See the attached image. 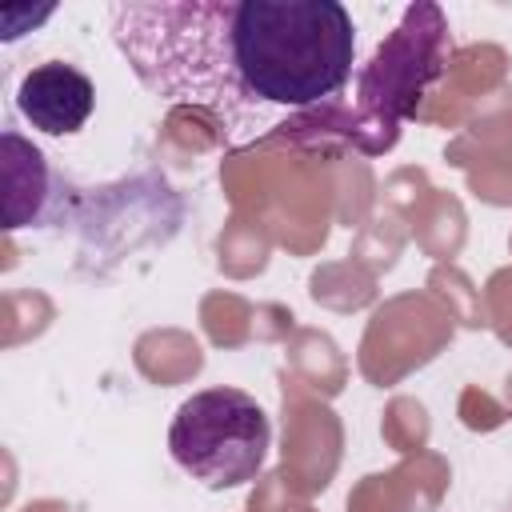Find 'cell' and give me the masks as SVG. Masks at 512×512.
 <instances>
[{"label": "cell", "instance_id": "4", "mask_svg": "<svg viewBox=\"0 0 512 512\" xmlns=\"http://www.w3.org/2000/svg\"><path fill=\"white\" fill-rule=\"evenodd\" d=\"M96 108V88L92 80L64 60H48L36 64L32 72H24L20 88H16V112L44 136H72L88 124Z\"/></svg>", "mask_w": 512, "mask_h": 512}, {"label": "cell", "instance_id": "1", "mask_svg": "<svg viewBox=\"0 0 512 512\" xmlns=\"http://www.w3.org/2000/svg\"><path fill=\"white\" fill-rule=\"evenodd\" d=\"M232 8L236 0L112 4L108 20L116 48L152 96L208 108L232 132L252 136L272 128L276 116L264 112L240 84L232 56Z\"/></svg>", "mask_w": 512, "mask_h": 512}, {"label": "cell", "instance_id": "2", "mask_svg": "<svg viewBox=\"0 0 512 512\" xmlns=\"http://www.w3.org/2000/svg\"><path fill=\"white\" fill-rule=\"evenodd\" d=\"M232 56L264 112H304L348 84L356 24L336 0H236Z\"/></svg>", "mask_w": 512, "mask_h": 512}, {"label": "cell", "instance_id": "5", "mask_svg": "<svg viewBox=\"0 0 512 512\" xmlns=\"http://www.w3.org/2000/svg\"><path fill=\"white\" fill-rule=\"evenodd\" d=\"M0 180H4V220L8 228H24L40 216L44 200H48V164L44 152L36 144H28L20 132H4V164H0Z\"/></svg>", "mask_w": 512, "mask_h": 512}, {"label": "cell", "instance_id": "3", "mask_svg": "<svg viewBox=\"0 0 512 512\" xmlns=\"http://www.w3.org/2000/svg\"><path fill=\"white\" fill-rule=\"evenodd\" d=\"M272 420L256 396L240 388H204L192 392L168 428L172 460L212 492L240 488L256 480L268 464Z\"/></svg>", "mask_w": 512, "mask_h": 512}]
</instances>
